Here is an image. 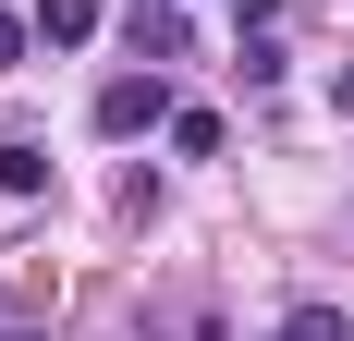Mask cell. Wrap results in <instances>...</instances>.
Instances as JSON below:
<instances>
[{
    "label": "cell",
    "mask_w": 354,
    "mask_h": 341,
    "mask_svg": "<svg viewBox=\"0 0 354 341\" xmlns=\"http://www.w3.org/2000/svg\"><path fill=\"white\" fill-rule=\"evenodd\" d=\"M147 122H171V86H159V61H147V73H110V86H98V135H110V146H135Z\"/></svg>",
    "instance_id": "cell-1"
},
{
    "label": "cell",
    "mask_w": 354,
    "mask_h": 341,
    "mask_svg": "<svg viewBox=\"0 0 354 341\" xmlns=\"http://www.w3.org/2000/svg\"><path fill=\"white\" fill-rule=\"evenodd\" d=\"M122 49H135V61H183V12L171 0H135V12H122Z\"/></svg>",
    "instance_id": "cell-2"
},
{
    "label": "cell",
    "mask_w": 354,
    "mask_h": 341,
    "mask_svg": "<svg viewBox=\"0 0 354 341\" xmlns=\"http://www.w3.org/2000/svg\"><path fill=\"white\" fill-rule=\"evenodd\" d=\"M98 37V0H37V49H86Z\"/></svg>",
    "instance_id": "cell-3"
},
{
    "label": "cell",
    "mask_w": 354,
    "mask_h": 341,
    "mask_svg": "<svg viewBox=\"0 0 354 341\" xmlns=\"http://www.w3.org/2000/svg\"><path fill=\"white\" fill-rule=\"evenodd\" d=\"M0 195H49V146H25V135L0 146Z\"/></svg>",
    "instance_id": "cell-4"
},
{
    "label": "cell",
    "mask_w": 354,
    "mask_h": 341,
    "mask_svg": "<svg viewBox=\"0 0 354 341\" xmlns=\"http://www.w3.org/2000/svg\"><path fill=\"white\" fill-rule=\"evenodd\" d=\"M171 146L183 159H220V110H171Z\"/></svg>",
    "instance_id": "cell-5"
},
{
    "label": "cell",
    "mask_w": 354,
    "mask_h": 341,
    "mask_svg": "<svg viewBox=\"0 0 354 341\" xmlns=\"http://www.w3.org/2000/svg\"><path fill=\"white\" fill-rule=\"evenodd\" d=\"M281 341H354V329H342L330 305H293V329H281Z\"/></svg>",
    "instance_id": "cell-6"
},
{
    "label": "cell",
    "mask_w": 354,
    "mask_h": 341,
    "mask_svg": "<svg viewBox=\"0 0 354 341\" xmlns=\"http://www.w3.org/2000/svg\"><path fill=\"white\" fill-rule=\"evenodd\" d=\"M25 49H37V12H0V73L25 61Z\"/></svg>",
    "instance_id": "cell-7"
},
{
    "label": "cell",
    "mask_w": 354,
    "mask_h": 341,
    "mask_svg": "<svg viewBox=\"0 0 354 341\" xmlns=\"http://www.w3.org/2000/svg\"><path fill=\"white\" fill-rule=\"evenodd\" d=\"M330 98H342V122H354V61H342V73H330Z\"/></svg>",
    "instance_id": "cell-8"
},
{
    "label": "cell",
    "mask_w": 354,
    "mask_h": 341,
    "mask_svg": "<svg viewBox=\"0 0 354 341\" xmlns=\"http://www.w3.org/2000/svg\"><path fill=\"white\" fill-rule=\"evenodd\" d=\"M0 341H49V329H0Z\"/></svg>",
    "instance_id": "cell-9"
}]
</instances>
